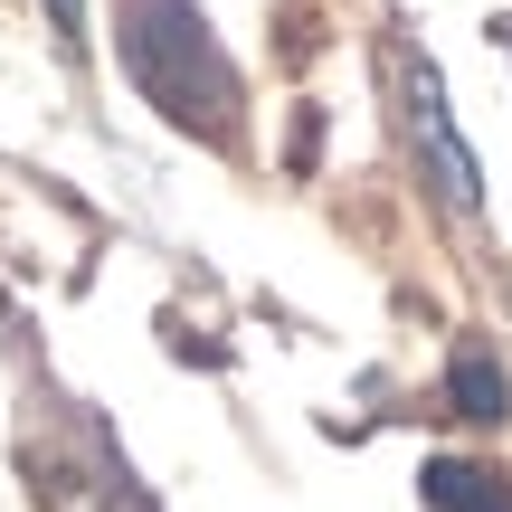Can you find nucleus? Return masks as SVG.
<instances>
[{
    "label": "nucleus",
    "instance_id": "obj_1",
    "mask_svg": "<svg viewBox=\"0 0 512 512\" xmlns=\"http://www.w3.org/2000/svg\"><path fill=\"white\" fill-rule=\"evenodd\" d=\"M124 76L200 143H238V67L209 38L200 0H124Z\"/></svg>",
    "mask_w": 512,
    "mask_h": 512
},
{
    "label": "nucleus",
    "instance_id": "obj_2",
    "mask_svg": "<svg viewBox=\"0 0 512 512\" xmlns=\"http://www.w3.org/2000/svg\"><path fill=\"white\" fill-rule=\"evenodd\" d=\"M399 86H408V133H418V152H427V181H437V200H446V209H484V171H475V152H465L456 114H446V76H437V57H408Z\"/></svg>",
    "mask_w": 512,
    "mask_h": 512
},
{
    "label": "nucleus",
    "instance_id": "obj_3",
    "mask_svg": "<svg viewBox=\"0 0 512 512\" xmlns=\"http://www.w3.org/2000/svg\"><path fill=\"white\" fill-rule=\"evenodd\" d=\"M446 399H456V418H475V427H503L512 418V380H503V361H494L484 332L456 342V361H446Z\"/></svg>",
    "mask_w": 512,
    "mask_h": 512
},
{
    "label": "nucleus",
    "instance_id": "obj_4",
    "mask_svg": "<svg viewBox=\"0 0 512 512\" xmlns=\"http://www.w3.org/2000/svg\"><path fill=\"white\" fill-rule=\"evenodd\" d=\"M418 503L427 512H512V484L475 456H427L418 465Z\"/></svg>",
    "mask_w": 512,
    "mask_h": 512
},
{
    "label": "nucleus",
    "instance_id": "obj_5",
    "mask_svg": "<svg viewBox=\"0 0 512 512\" xmlns=\"http://www.w3.org/2000/svg\"><path fill=\"white\" fill-rule=\"evenodd\" d=\"M48 29L76 48V38H86V0H48Z\"/></svg>",
    "mask_w": 512,
    "mask_h": 512
},
{
    "label": "nucleus",
    "instance_id": "obj_6",
    "mask_svg": "<svg viewBox=\"0 0 512 512\" xmlns=\"http://www.w3.org/2000/svg\"><path fill=\"white\" fill-rule=\"evenodd\" d=\"M494 38H503V57H512V19H494Z\"/></svg>",
    "mask_w": 512,
    "mask_h": 512
}]
</instances>
